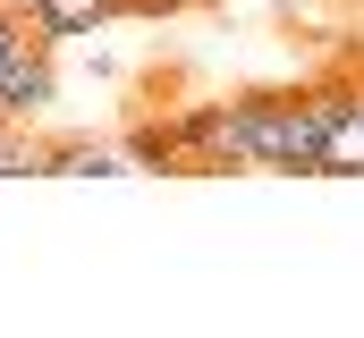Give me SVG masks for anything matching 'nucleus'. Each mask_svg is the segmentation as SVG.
Segmentation results:
<instances>
[{
	"label": "nucleus",
	"instance_id": "obj_2",
	"mask_svg": "<svg viewBox=\"0 0 364 338\" xmlns=\"http://www.w3.org/2000/svg\"><path fill=\"white\" fill-rule=\"evenodd\" d=\"M43 102H51V43L26 26V34L9 43V60H0V110L26 119V110H43Z\"/></svg>",
	"mask_w": 364,
	"mask_h": 338
},
{
	"label": "nucleus",
	"instance_id": "obj_7",
	"mask_svg": "<svg viewBox=\"0 0 364 338\" xmlns=\"http://www.w3.org/2000/svg\"><path fill=\"white\" fill-rule=\"evenodd\" d=\"M127 9H186V0H127Z\"/></svg>",
	"mask_w": 364,
	"mask_h": 338
},
{
	"label": "nucleus",
	"instance_id": "obj_8",
	"mask_svg": "<svg viewBox=\"0 0 364 338\" xmlns=\"http://www.w3.org/2000/svg\"><path fill=\"white\" fill-rule=\"evenodd\" d=\"M0 136H9V110H0Z\"/></svg>",
	"mask_w": 364,
	"mask_h": 338
},
{
	"label": "nucleus",
	"instance_id": "obj_3",
	"mask_svg": "<svg viewBox=\"0 0 364 338\" xmlns=\"http://www.w3.org/2000/svg\"><path fill=\"white\" fill-rule=\"evenodd\" d=\"M322 178H364V93L331 102V127H322Z\"/></svg>",
	"mask_w": 364,
	"mask_h": 338
},
{
	"label": "nucleus",
	"instance_id": "obj_5",
	"mask_svg": "<svg viewBox=\"0 0 364 338\" xmlns=\"http://www.w3.org/2000/svg\"><path fill=\"white\" fill-rule=\"evenodd\" d=\"M127 153H110V144H93V136H68V144H51V161L43 178H119Z\"/></svg>",
	"mask_w": 364,
	"mask_h": 338
},
{
	"label": "nucleus",
	"instance_id": "obj_1",
	"mask_svg": "<svg viewBox=\"0 0 364 338\" xmlns=\"http://www.w3.org/2000/svg\"><path fill=\"white\" fill-rule=\"evenodd\" d=\"M246 102V169H314L322 178V127H331V84L322 93H237Z\"/></svg>",
	"mask_w": 364,
	"mask_h": 338
},
{
	"label": "nucleus",
	"instance_id": "obj_4",
	"mask_svg": "<svg viewBox=\"0 0 364 338\" xmlns=\"http://www.w3.org/2000/svg\"><path fill=\"white\" fill-rule=\"evenodd\" d=\"M127 0H26V17H34V34L43 43H60V34H93V26H110Z\"/></svg>",
	"mask_w": 364,
	"mask_h": 338
},
{
	"label": "nucleus",
	"instance_id": "obj_6",
	"mask_svg": "<svg viewBox=\"0 0 364 338\" xmlns=\"http://www.w3.org/2000/svg\"><path fill=\"white\" fill-rule=\"evenodd\" d=\"M26 26H34V17H26V9H0V60H9V43H17V34H26Z\"/></svg>",
	"mask_w": 364,
	"mask_h": 338
}]
</instances>
